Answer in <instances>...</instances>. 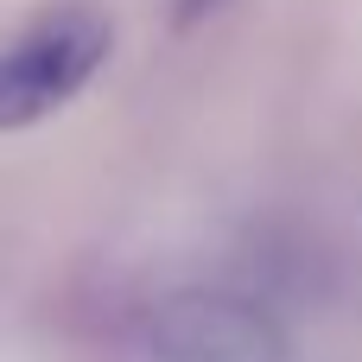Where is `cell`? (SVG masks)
I'll return each mask as SVG.
<instances>
[{"label":"cell","mask_w":362,"mask_h":362,"mask_svg":"<svg viewBox=\"0 0 362 362\" xmlns=\"http://www.w3.org/2000/svg\"><path fill=\"white\" fill-rule=\"evenodd\" d=\"M140 344L153 362H293L280 312L235 286H172L146 305Z\"/></svg>","instance_id":"obj_2"},{"label":"cell","mask_w":362,"mask_h":362,"mask_svg":"<svg viewBox=\"0 0 362 362\" xmlns=\"http://www.w3.org/2000/svg\"><path fill=\"white\" fill-rule=\"evenodd\" d=\"M229 0H172V25L178 32H191V25H204L210 13H223Z\"/></svg>","instance_id":"obj_3"},{"label":"cell","mask_w":362,"mask_h":362,"mask_svg":"<svg viewBox=\"0 0 362 362\" xmlns=\"http://www.w3.org/2000/svg\"><path fill=\"white\" fill-rule=\"evenodd\" d=\"M115 51V19L89 0L45 6L13 38H0V134H25L64 115Z\"/></svg>","instance_id":"obj_1"}]
</instances>
